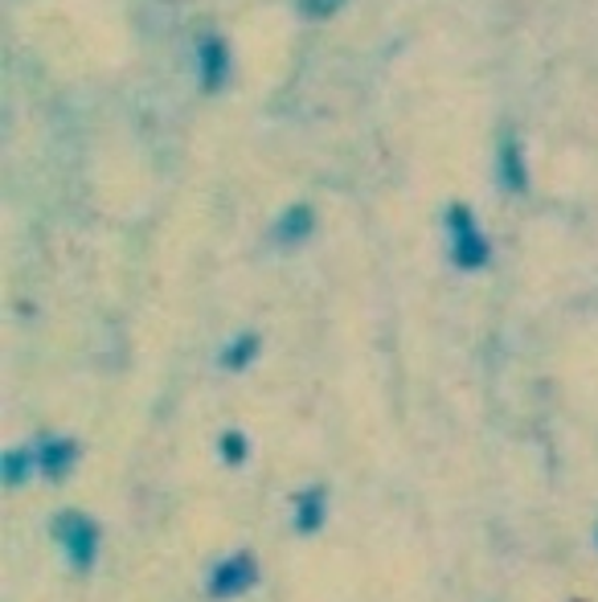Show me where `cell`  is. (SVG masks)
Listing matches in <instances>:
<instances>
[{"mask_svg": "<svg viewBox=\"0 0 598 602\" xmlns=\"http://www.w3.org/2000/svg\"><path fill=\"white\" fill-rule=\"evenodd\" d=\"M263 353V340H258V332H238L226 349H221L218 365L226 373H246L254 365V356Z\"/></svg>", "mask_w": 598, "mask_h": 602, "instance_id": "cell-7", "label": "cell"}, {"mask_svg": "<svg viewBox=\"0 0 598 602\" xmlns=\"http://www.w3.org/2000/svg\"><path fill=\"white\" fill-rule=\"evenodd\" d=\"M451 259L463 271H480V266L488 263V242H484V234L475 230L472 214L463 205L451 209Z\"/></svg>", "mask_w": 598, "mask_h": 602, "instance_id": "cell-5", "label": "cell"}, {"mask_svg": "<svg viewBox=\"0 0 598 602\" xmlns=\"http://www.w3.org/2000/svg\"><path fill=\"white\" fill-rule=\"evenodd\" d=\"M303 4H308V13H332L341 0H303Z\"/></svg>", "mask_w": 598, "mask_h": 602, "instance_id": "cell-12", "label": "cell"}, {"mask_svg": "<svg viewBox=\"0 0 598 602\" xmlns=\"http://www.w3.org/2000/svg\"><path fill=\"white\" fill-rule=\"evenodd\" d=\"M308 230H312V209H303V205H299V209H291V214L284 217L279 238H287V242H291V238H303Z\"/></svg>", "mask_w": 598, "mask_h": 602, "instance_id": "cell-9", "label": "cell"}, {"mask_svg": "<svg viewBox=\"0 0 598 602\" xmlns=\"http://www.w3.org/2000/svg\"><path fill=\"white\" fill-rule=\"evenodd\" d=\"M37 476V459H33V443H21V447H9L0 455V479L4 488H21Z\"/></svg>", "mask_w": 598, "mask_h": 602, "instance_id": "cell-6", "label": "cell"}, {"mask_svg": "<svg viewBox=\"0 0 598 602\" xmlns=\"http://www.w3.org/2000/svg\"><path fill=\"white\" fill-rule=\"evenodd\" d=\"M251 455H254V447H251V434L246 431H238V427H230V431H221L218 434V459L226 467H246L251 464Z\"/></svg>", "mask_w": 598, "mask_h": 602, "instance_id": "cell-8", "label": "cell"}, {"mask_svg": "<svg viewBox=\"0 0 598 602\" xmlns=\"http://www.w3.org/2000/svg\"><path fill=\"white\" fill-rule=\"evenodd\" d=\"M79 439L74 434H37L33 439V459H37V476L49 479V484H58V479H66L74 467H79Z\"/></svg>", "mask_w": 598, "mask_h": 602, "instance_id": "cell-4", "label": "cell"}, {"mask_svg": "<svg viewBox=\"0 0 598 602\" xmlns=\"http://www.w3.org/2000/svg\"><path fill=\"white\" fill-rule=\"evenodd\" d=\"M504 181L508 189H525V172H520V156L513 144H504Z\"/></svg>", "mask_w": 598, "mask_h": 602, "instance_id": "cell-11", "label": "cell"}, {"mask_svg": "<svg viewBox=\"0 0 598 602\" xmlns=\"http://www.w3.org/2000/svg\"><path fill=\"white\" fill-rule=\"evenodd\" d=\"M49 537H54L62 561L74 573L95 570L99 554H103V529H99L95 516H87L82 509L54 512V521H49Z\"/></svg>", "mask_w": 598, "mask_h": 602, "instance_id": "cell-1", "label": "cell"}, {"mask_svg": "<svg viewBox=\"0 0 598 602\" xmlns=\"http://www.w3.org/2000/svg\"><path fill=\"white\" fill-rule=\"evenodd\" d=\"M221 70H226V49H221L218 42H209V46H205V82L218 87Z\"/></svg>", "mask_w": 598, "mask_h": 602, "instance_id": "cell-10", "label": "cell"}, {"mask_svg": "<svg viewBox=\"0 0 598 602\" xmlns=\"http://www.w3.org/2000/svg\"><path fill=\"white\" fill-rule=\"evenodd\" d=\"M595 545H598V529H595Z\"/></svg>", "mask_w": 598, "mask_h": 602, "instance_id": "cell-13", "label": "cell"}, {"mask_svg": "<svg viewBox=\"0 0 598 602\" xmlns=\"http://www.w3.org/2000/svg\"><path fill=\"white\" fill-rule=\"evenodd\" d=\"M258 578H263L258 557L251 549H234V554H221L205 570V594H209V602H238L258 587Z\"/></svg>", "mask_w": 598, "mask_h": 602, "instance_id": "cell-2", "label": "cell"}, {"mask_svg": "<svg viewBox=\"0 0 598 602\" xmlns=\"http://www.w3.org/2000/svg\"><path fill=\"white\" fill-rule=\"evenodd\" d=\"M332 512V492L329 484H308L291 496V509H287V521H291V533L303 541L320 537V529L329 525Z\"/></svg>", "mask_w": 598, "mask_h": 602, "instance_id": "cell-3", "label": "cell"}]
</instances>
